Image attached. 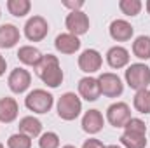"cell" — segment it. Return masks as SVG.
<instances>
[{
    "mask_svg": "<svg viewBox=\"0 0 150 148\" xmlns=\"http://www.w3.org/2000/svg\"><path fill=\"white\" fill-rule=\"evenodd\" d=\"M35 73L51 89L59 87L63 84V78H65L63 70H61V65H59V59L54 54H45L42 58V61L38 63V66L35 68Z\"/></svg>",
    "mask_w": 150,
    "mask_h": 148,
    "instance_id": "cell-1",
    "label": "cell"
},
{
    "mask_svg": "<svg viewBox=\"0 0 150 148\" xmlns=\"http://www.w3.org/2000/svg\"><path fill=\"white\" fill-rule=\"evenodd\" d=\"M126 84L134 89L136 92L138 91H143V89H149L150 85V68L145 63H133L126 68Z\"/></svg>",
    "mask_w": 150,
    "mask_h": 148,
    "instance_id": "cell-2",
    "label": "cell"
},
{
    "mask_svg": "<svg viewBox=\"0 0 150 148\" xmlns=\"http://www.w3.org/2000/svg\"><path fill=\"white\" fill-rule=\"evenodd\" d=\"M56 110H58V117L59 118L70 122V120H75L80 115V111H82V101H80V98L75 92H65L58 99Z\"/></svg>",
    "mask_w": 150,
    "mask_h": 148,
    "instance_id": "cell-3",
    "label": "cell"
},
{
    "mask_svg": "<svg viewBox=\"0 0 150 148\" xmlns=\"http://www.w3.org/2000/svg\"><path fill=\"white\" fill-rule=\"evenodd\" d=\"M54 105V96L45 89H33L25 98V106L33 113H47Z\"/></svg>",
    "mask_w": 150,
    "mask_h": 148,
    "instance_id": "cell-4",
    "label": "cell"
},
{
    "mask_svg": "<svg viewBox=\"0 0 150 148\" xmlns=\"http://www.w3.org/2000/svg\"><path fill=\"white\" fill-rule=\"evenodd\" d=\"M98 82H100L101 94L107 96V98H119V96L124 92V84H122L120 77L112 73V72L101 73L98 77Z\"/></svg>",
    "mask_w": 150,
    "mask_h": 148,
    "instance_id": "cell-5",
    "label": "cell"
},
{
    "mask_svg": "<svg viewBox=\"0 0 150 148\" xmlns=\"http://www.w3.org/2000/svg\"><path fill=\"white\" fill-rule=\"evenodd\" d=\"M49 33V23L42 16H32L25 25V37L30 42H42Z\"/></svg>",
    "mask_w": 150,
    "mask_h": 148,
    "instance_id": "cell-6",
    "label": "cell"
},
{
    "mask_svg": "<svg viewBox=\"0 0 150 148\" xmlns=\"http://www.w3.org/2000/svg\"><path fill=\"white\" fill-rule=\"evenodd\" d=\"M77 63H79V68H80L84 73L91 75V73H96V72L101 68V65H103V56H101L96 49H86V51L80 52Z\"/></svg>",
    "mask_w": 150,
    "mask_h": 148,
    "instance_id": "cell-7",
    "label": "cell"
},
{
    "mask_svg": "<svg viewBox=\"0 0 150 148\" xmlns=\"http://www.w3.org/2000/svg\"><path fill=\"white\" fill-rule=\"evenodd\" d=\"M129 118H131V108L124 101L112 103L107 108V120L110 122V125H113V127H124Z\"/></svg>",
    "mask_w": 150,
    "mask_h": 148,
    "instance_id": "cell-8",
    "label": "cell"
},
{
    "mask_svg": "<svg viewBox=\"0 0 150 148\" xmlns=\"http://www.w3.org/2000/svg\"><path fill=\"white\" fill-rule=\"evenodd\" d=\"M89 18L84 11H75V12H70L65 19V26L68 30V33H72L75 37H80L84 33L89 32Z\"/></svg>",
    "mask_w": 150,
    "mask_h": 148,
    "instance_id": "cell-9",
    "label": "cell"
},
{
    "mask_svg": "<svg viewBox=\"0 0 150 148\" xmlns=\"http://www.w3.org/2000/svg\"><path fill=\"white\" fill-rule=\"evenodd\" d=\"M7 84H9V89L14 92V94H23L28 91L30 84H32V73L25 68H14L11 73H9V78H7Z\"/></svg>",
    "mask_w": 150,
    "mask_h": 148,
    "instance_id": "cell-10",
    "label": "cell"
},
{
    "mask_svg": "<svg viewBox=\"0 0 150 148\" xmlns=\"http://www.w3.org/2000/svg\"><path fill=\"white\" fill-rule=\"evenodd\" d=\"M79 96L84 98L86 101H96L101 96V89H100L98 78H94L91 75L82 77L79 80Z\"/></svg>",
    "mask_w": 150,
    "mask_h": 148,
    "instance_id": "cell-11",
    "label": "cell"
},
{
    "mask_svg": "<svg viewBox=\"0 0 150 148\" xmlns=\"http://www.w3.org/2000/svg\"><path fill=\"white\" fill-rule=\"evenodd\" d=\"M105 125V118L103 113L100 110H87L82 115V129L87 134H98Z\"/></svg>",
    "mask_w": 150,
    "mask_h": 148,
    "instance_id": "cell-12",
    "label": "cell"
},
{
    "mask_svg": "<svg viewBox=\"0 0 150 148\" xmlns=\"http://www.w3.org/2000/svg\"><path fill=\"white\" fill-rule=\"evenodd\" d=\"M129 59H131L129 51L122 45H113L107 52V63L113 70H120L124 66H129Z\"/></svg>",
    "mask_w": 150,
    "mask_h": 148,
    "instance_id": "cell-13",
    "label": "cell"
},
{
    "mask_svg": "<svg viewBox=\"0 0 150 148\" xmlns=\"http://www.w3.org/2000/svg\"><path fill=\"white\" fill-rule=\"evenodd\" d=\"M108 32H110V37L115 42H127L134 35V28L126 19H113L112 23H110Z\"/></svg>",
    "mask_w": 150,
    "mask_h": 148,
    "instance_id": "cell-14",
    "label": "cell"
},
{
    "mask_svg": "<svg viewBox=\"0 0 150 148\" xmlns=\"http://www.w3.org/2000/svg\"><path fill=\"white\" fill-rule=\"evenodd\" d=\"M54 47L58 52L61 54H75L80 49V40L79 37H75L72 33H59L56 40H54Z\"/></svg>",
    "mask_w": 150,
    "mask_h": 148,
    "instance_id": "cell-15",
    "label": "cell"
},
{
    "mask_svg": "<svg viewBox=\"0 0 150 148\" xmlns=\"http://www.w3.org/2000/svg\"><path fill=\"white\" fill-rule=\"evenodd\" d=\"M19 115V106L14 98H0V122L2 124H11L18 118Z\"/></svg>",
    "mask_w": 150,
    "mask_h": 148,
    "instance_id": "cell-16",
    "label": "cell"
},
{
    "mask_svg": "<svg viewBox=\"0 0 150 148\" xmlns=\"http://www.w3.org/2000/svg\"><path fill=\"white\" fill-rule=\"evenodd\" d=\"M21 38L19 28L16 25L5 23L0 26V49H12Z\"/></svg>",
    "mask_w": 150,
    "mask_h": 148,
    "instance_id": "cell-17",
    "label": "cell"
},
{
    "mask_svg": "<svg viewBox=\"0 0 150 148\" xmlns=\"http://www.w3.org/2000/svg\"><path fill=\"white\" fill-rule=\"evenodd\" d=\"M42 58H44V54L38 51L37 47H33V45H23V47H19V51H18V59H19L23 65H26V66L37 68L38 63L42 61Z\"/></svg>",
    "mask_w": 150,
    "mask_h": 148,
    "instance_id": "cell-18",
    "label": "cell"
},
{
    "mask_svg": "<svg viewBox=\"0 0 150 148\" xmlns=\"http://www.w3.org/2000/svg\"><path fill=\"white\" fill-rule=\"evenodd\" d=\"M19 132L26 134L28 138H40L42 134V122L33 115H26L19 120Z\"/></svg>",
    "mask_w": 150,
    "mask_h": 148,
    "instance_id": "cell-19",
    "label": "cell"
},
{
    "mask_svg": "<svg viewBox=\"0 0 150 148\" xmlns=\"http://www.w3.org/2000/svg\"><path fill=\"white\" fill-rule=\"evenodd\" d=\"M133 54L138 59H150V37L149 35H140L133 42Z\"/></svg>",
    "mask_w": 150,
    "mask_h": 148,
    "instance_id": "cell-20",
    "label": "cell"
},
{
    "mask_svg": "<svg viewBox=\"0 0 150 148\" xmlns=\"http://www.w3.org/2000/svg\"><path fill=\"white\" fill-rule=\"evenodd\" d=\"M120 145H122V148H147V134L122 132Z\"/></svg>",
    "mask_w": 150,
    "mask_h": 148,
    "instance_id": "cell-21",
    "label": "cell"
},
{
    "mask_svg": "<svg viewBox=\"0 0 150 148\" xmlns=\"http://www.w3.org/2000/svg\"><path fill=\"white\" fill-rule=\"evenodd\" d=\"M133 106L138 113H143V115H149L150 113V89H143V91H138L133 98Z\"/></svg>",
    "mask_w": 150,
    "mask_h": 148,
    "instance_id": "cell-22",
    "label": "cell"
},
{
    "mask_svg": "<svg viewBox=\"0 0 150 148\" xmlns=\"http://www.w3.org/2000/svg\"><path fill=\"white\" fill-rule=\"evenodd\" d=\"M30 9H32L30 0H7V11L16 18H25L26 14H30Z\"/></svg>",
    "mask_w": 150,
    "mask_h": 148,
    "instance_id": "cell-23",
    "label": "cell"
},
{
    "mask_svg": "<svg viewBox=\"0 0 150 148\" xmlns=\"http://www.w3.org/2000/svg\"><path fill=\"white\" fill-rule=\"evenodd\" d=\"M142 7H143L142 0H120L119 2L120 12L126 14V16H131V18L133 16H138L142 12Z\"/></svg>",
    "mask_w": 150,
    "mask_h": 148,
    "instance_id": "cell-24",
    "label": "cell"
},
{
    "mask_svg": "<svg viewBox=\"0 0 150 148\" xmlns=\"http://www.w3.org/2000/svg\"><path fill=\"white\" fill-rule=\"evenodd\" d=\"M7 148H32V138L23 132L11 134L7 140Z\"/></svg>",
    "mask_w": 150,
    "mask_h": 148,
    "instance_id": "cell-25",
    "label": "cell"
},
{
    "mask_svg": "<svg viewBox=\"0 0 150 148\" xmlns=\"http://www.w3.org/2000/svg\"><path fill=\"white\" fill-rule=\"evenodd\" d=\"M38 147L40 148H59V136L52 131L42 132L38 138Z\"/></svg>",
    "mask_w": 150,
    "mask_h": 148,
    "instance_id": "cell-26",
    "label": "cell"
},
{
    "mask_svg": "<svg viewBox=\"0 0 150 148\" xmlns=\"http://www.w3.org/2000/svg\"><path fill=\"white\" fill-rule=\"evenodd\" d=\"M124 132H134V134H147V125L142 118H136V117H131L127 120V124L122 127Z\"/></svg>",
    "mask_w": 150,
    "mask_h": 148,
    "instance_id": "cell-27",
    "label": "cell"
},
{
    "mask_svg": "<svg viewBox=\"0 0 150 148\" xmlns=\"http://www.w3.org/2000/svg\"><path fill=\"white\" fill-rule=\"evenodd\" d=\"M63 5L70 9V12H75V11H82L84 2L82 0H63Z\"/></svg>",
    "mask_w": 150,
    "mask_h": 148,
    "instance_id": "cell-28",
    "label": "cell"
},
{
    "mask_svg": "<svg viewBox=\"0 0 150 148\" xmlns=\"http://www.w3.org/2000/svg\"><path fill=\"white\" fill-rule=\"evenodd\" d=\"M82 148H107V147H105L100 140H96V138H89V140L84 141Z\"/></svg>",
    "mask_w": 150,
    "mask_h": 148,
    "instance_id": "cell-29",
    "label": "cell"
},
{
    "mask_svg": "<svg viewBox=\"0 0 150 148\" xmlns=\"http://www.w3.org/2000/svg\"><path fill=\"white\" fill-rule=\"evenodd\" d=\"M5 70H7V61H5V58L0 54V77L5 73Z\"/></svg>",
    "mask_w": 150,
    "mask_h": 148,
    "instance_id": "cell-30",
    "label": "cell"
},
{
    "mask_svg": "<svg viewBox=\"0 0 150 148\" xmlns=\"http://www.w3.org/2000/svg\"><path fill=\"white\" fill-rule=\"evenodd\" d=\"M145 7H147V12L150 14V0H147V2H145Z\"/></svg>",
    "mask_w": 150,
    "mask_h": 148,
    "instance_id": "cell-31",
    "label": "cell"
},
{
    "mask_svg": "<svg viewBox=\"0 0 150 148\" xmlns=\"http://www.w3.org/2000/svg\"><path fill=\"white\" fill-rule=\"evenodd\" d=\"M107 148H122V147H119V145H108Z\"/></svg>",
    "mask_w": 150,
    "mask_h": 148,
    "instance_id": "cell-32",
    "label": "cell"
},
{
    "mask_svg": "<svg viewBox=\"0 0 150 148\" xmlns=\"http://www.w3.org/2000/svg\"><path fill=\"white\" fill-rule=\"evenodd\" d=\"M61 148H77V147H74V145H65V147H61Z\"/></svg>",
    "mask_w": 150,
    "mask_h": 148,
    "instance_id": "cell-33",
    "label": "cell"
},
{
    "mask_svg": "<svg viewBox=\"0 0 150 148\" xmlns=\"http://www.w3.org/2000/svg\"><path fill=\"white\" fill-rule=\"evenodd\" d=\"M0 148H5V147H4V145H2V143H0Z\"/></svg>",
    "mask_w": 150,
    "mask_h": 148,
    "instance_id": "cell-34",
    "label": "cell"
},
{
    "mask_svg": "<svg viewBox=\"0 0 150 148\" xmlns=\"http://www.w3.org/2000/svg\"><path fill=\"white\" fill-rule=\"evenodd\" d=\"M0 16H2V11H0Z\"/></svg>",
    "mask_w": 150,
    "mask_h": 148,
    "instance_id": "cell-35",
    "label": "cell"
}]
</instances>
